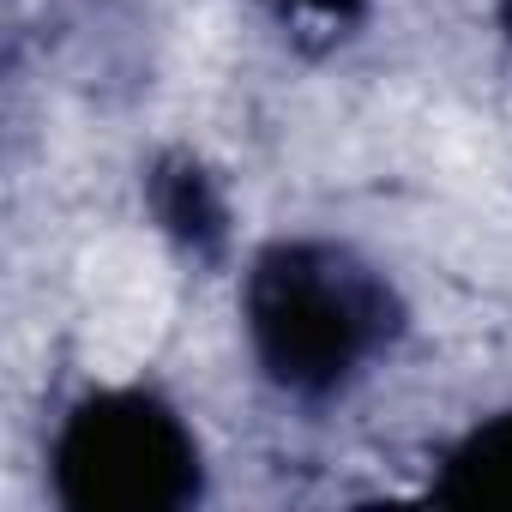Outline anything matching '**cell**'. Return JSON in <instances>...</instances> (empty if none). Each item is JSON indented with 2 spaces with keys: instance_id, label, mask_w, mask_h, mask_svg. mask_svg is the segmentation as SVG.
Masks as SVG:
<instances>
[{
  "instance_id": "obj_1",
  "label": "cell",
  "mask_w": 512,
  "mask_h": 512,
  "mask_svg": "<svg viewBox=\"0 0 512 512\" xmlns=\"http://www.w3.org/2000/svg\"><path fill=\"white\" fill-rule=\"evenodd\" d=\"M247 344L296 398H338L398 338V302L374 266L332 241H278L241 290Z\"/></svg>"
},
{
  "instance_id": "obj_2",
  "label": "cell",
  "mask_w": 512,
  "mask_h": 512,
  "mask_svg": "<svg viewBox=\"0 0 512 512\" xmlns=\"http://www.w3.org/2000/svg\"><path fill=\"white\" fill-rule=\"evenodd\" d=\"M55 494L79 512H175L199 500V440L157 392L115 386L67 410L55 452Z\"/></svg>"
},
{
  "instance_id": "obj_5",
  "label": "cell",
  "mask_w": 512,
  "mask_h": 512,
  "mask_svg": "<svg viewBox=\"0 0 512 512\" xmlns=\"http://www.w3.org/2000/svg\"><path fill=\"white\" fill-rule=\"evenodd\" d=\"M500 25H506V37H512V0H500Z\"/></svg>"
},
{
  "instance_id": "obj_4",
  "label": "cell",
  "mask_w": 512,
  "mask_h": 512,
  "mask_svg": "<svg viewBox=\"0 0 512 512\" xmlns=\"http://www.w3.org/2000/svg\"><path fill=\"white\" fill-rule=\"evenodd\" d=\"M272 7H284V13H296V19H326V25H344V19H356L368 0H272Z\"/></svg>"
},
{
  "instance_id": "obj_3",
  "label": "cell",
  "mask_w": 512,
  "mask_h": 512,
  "mask_svg": "<svg viewBox=\"0 0 512 512\" xmlns=\"http://www.w3.org/2000/svg\"><path fill=\"white\" fill-rule=\"evenodd\" d=\"M434 500H446V506H512V410L476 422L440 458Z\"/></svg>"
}]
</instances>
